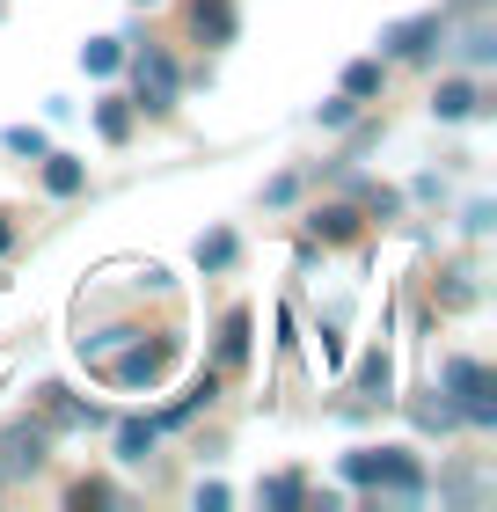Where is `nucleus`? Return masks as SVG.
I'll list each match as a JSON object with an SVG mask.
<instances>
[{"instance_id": "f257e3e1", "label": "nucleus", "mask_w": 497, "mask_h": 512, "mask_svg": "<svg viewBox=\"0 0 497 512\" xmlns=\"http://www.w3.org/2000/svg\"><path fill=\"white\" fill-rule=\"evenodd\" d=\"M344 476L366 483V491H388V498H402V505L424 498V461H417L410 447H351V454H344Z\"/></svg>"}, {"instance_id": "f03ea898", "label": "nucleus", "mask_w": 497, "mask_h": 512, "mask_svg": "<svg viewBox=\"0 0 497 512\" xmlns=\"http://www.w3.org/2000/svg\"><path fill=\"white\" fill-rule=\"evenodd\" d=\"M490 366L483 359H446V395H454V417L461 425H476V432H490L497 425V403H490Z\"/></svg>"}, {"instance_id": "7ed1b4c3", "label": "nucleus", "mask_w": 497, "mask_h": 512, "mask_svg": "<svg viewBox=\"0 0 497 512\" xmlns=\"http://www.w3.org/2000/svg\"><path fill=\"white\" fill-rule=\"evenodd\" d=\"M132 74H139V110H147V118H169V110H176V59L169 52H139L132 59Z\"/></svg>"}, {"instance_id": "20e7f679", "label": "nucleus", "mask_w": 497, "mask_h": 512, "mask_svg": "<svg viewBox=\"0 0 497 512\" xmlns=\"http://www.w3.org/2000/svg\"><path fill=\"white\" fill-rule=\"evenodd\" d=\"M169 359H176V337L132 344V352H117V359H110V381H117V388H154L161 374H169Z\"/></svg>"}, {"instance_id": "39448f33", "label": "nucleus", "mask_w": 497, "mask_h": 512, "mask_svg": "<svg viewBox=\"0 0 497 512\" xmlns=\"http://www.w3.org/2000/svg\"><path fill=\"white\" fill-rule=\"evenodd\" d=\"M432 44H446V15H410V22H388L381 30L388 59H432Z\"/></svg>"}, {"instance_id": "423d86ee", "label": "nucleus", "mask_w": 497, "mask_h": 512, "mask_svg": "<svg viewBox=\"0 0 497 512\" xmlns=\"http://www.w3.org/2000/svg\"><path fill=\"white\" fill-rule=\"evenodd\" d=\"M44 461H52V432H44V425H30V417H22V425L0 432V469L30 476V469H44Z\"/></svg>"}, {"instance_id": "0eeeda50", "label": "nucleus", "mask_w": 497, "mask_h": 512, "mask_svg": "<svg viewBox=\"0 0 497 512\" xmlns=\"http://www.w3.org/2000/svg\"><path fill=\"white\" fill-rule=\"evenodd\" d=\"M476 110H483V88H476V81H439V96H432V118L461 125V118H476Z\"/></svg>"}, {"instance_id": "6e6552de", "label": "nucleus", "mask_w": 497, "mask_h": 512, "mask_svg": "<svg viewBox=\"0 0 497 512\" xmlns=\"http://www.w3.org/2000/svg\"><path fill=\"white\" fill-rule=\"evenodd\" d=\"M191 30L205 44H227L234 37V0H191Z\"/></svg>"}, {"instance_id": "1a4fd4ad", "label": "nucleus", "mask_w": 497, "mask_h": 512, "mask_svg": "<svg viewBox=\"0 0 497 512\" xmlns=\"http://www.w3.org/2000/svg\"><path fill=\"white\" fill-rule=\"evenodd\" d=\"M44 410H52V425H66V432H88V425H103V410H96V403H74L66 388H44Z\"/></svg>"}, {"instance_id": "9d476101", "label": "nucleus", "mask_w": 497, "mask_h": 512, "mask_svg": "<svg viewBox=\"0 0 497 512\" xmlns=\"http://www.w3.org/2000/svg\"><path fill=\"white\" fill-rule=\"evenodd\" d=\"M212 395H220V374H198V381H191V395H176V403L161 410L154 425H191V417H198V410L212 403Z\"/></svg>"}, {"instance_id": "9b49d317", "label": "nucleus", "mask_w": 497, "mask_h": 512, "mask_svg": "<svg viewBox=\"0 0 497 512\" xmlns=\"http://www.w3.org/2000/svg\"><path fill=\"white\" fill-rule=\"evenodd\" d=\"M37 161H44V191H52V198H74V191H81V183H88L74 154H52V147H44Z\"/></svg>"}, {"instance_id": "f8f14e48", "label": "nucleus", "mask_w": 497, "mask_h": 512, "mask_svg": "<svg viewBox=\"0 0 497 512\" xmlns=\"http://www.w3.org/2000/svg\"><path fill=\"white\" fill-rule=\"evenodd\" d=\"M154 439H161L154 417H125V425H117V461H147Z\"/></svg>"}, {"instance_id": "ddd939ff", "label": "nucleus", "mask_w": 497, "mask_h": 512, "mask_svg": "<svg viewBox=\"0 0 497 512\" xmlns=\"http://www.w3.org/2000/svg\"><path fill=\"white\" fill-rule=\"evenodd\" d=\"M359 395H366V403H388V395H395V366H388V352H366V366H359Z\"/></svg>"}, {"instance_id": "4468645a", "label": "nucleus", "mask_w": 497, "mask_h": 512, "mask_svg": "<svg viewBox=\"0 0 497 512\" xmlns=\"http://www.w3.org/2000/svg\"><path fill=\"white\" fill-rule=\"evenodd\" d=\"M249 359V308H234L220 322V366H242Z\"/></svg>"}, {"instance_id": "2eb2a0df", "label": "nucleus", "mask_w": 497, "mask_h": 512, "mask_svg": "<svg viewBox=\"0 0 497 512\" xmlns=\"http://www.w3.org/2000/svg\"><path fill=\"white\" fill-rule=\"evenodd\" d=\"M307 227H315L322 242H351V235H359V213H351V205H322Z\"/></svg>"}, {"instance_id": "dca6fc26", "label": "nucleus", "mask_w": 497, "mask_h": 512, "mask_svg": "<svg viewBox=\"0 0 497 512\" xmlns=\"http://www.w3.org/2000/svg\"><path fill=\"white\" fill-rule=\"evenodd\" d=\"M96 132L110 139V147H117V139H132V103L125 96H103L96 103Z\"/></svg>"}, {"instance_id": "f3484780", "label": "nucleus", "mask_w": 497, "mask_h": 512, "mask_svg": "<svg viewBox=\"0 0 497 512\" xmlns=\"http://www.w3.org/2000/svg\"><path fill=\"white\" fill-rule=\"evenodd\" d=\"M344 96H351V103H373V96H381V59L344 66Z\"/></svg>"}, {"instance_id": "a211bd4d", "label": "nucleus", "mask_w": 497, "mask_h": 512, "mask_svg": "<svg viewBox=\"0 0 497 512\" xmlns=\"http://www.w3.org/2000/svg\"><path fill=\"white\" fill-rule=\"evenodd\" d=\"M81 66H88V74H117V66H125V37H96L81 52Z\"/></svg>"}, {"instance_id": "6ab92c4d", "label": "nucleus", "mask_w": 497, "mask_h": 512, "mask_svg": "<svg viewBox=\"0 0 497 512\" xmlns=\"http://www.w3.org/2000/svg\"><path fill=\"white\" fill-rule=\"evenodd\" d=\"M234 249H242L234 235H205V242H198V271H227V264H234Z\"/></svg>"}, {"instance_id": "aec40b11", "label": "nucleus", "mask_w": 497, "mask_h": 512, "mask_svg": "<svg viewBox=\"0 0 497 512\" xmlns=\"http://www.w3.org/2000/svg\"><path fill=\"white\" fill-rule=\"evenodd\" d=\"M461 59H468V66H490V59H497V30H483V22H476V30L461 37Z\"/></svg>"}, {"instance_id": "412c9836", "label": "nucleus", "mask_w": 497, "mask_h": 512, "mask_svg": "<svg viewBox=\"0 0 497 512\" xmlns=\"http://www.w3.org/2000/svg\"><path fill=\"white\" fill-rule=\"evenodd\" d=\"M0 147H8V154H30V161H37V154H44V132H37V125H8V132H0Z\"/></svg>"}, {"instance_id": "4be33fe9", "label": "nucleus", "mask_w": 497, "mask_h": 512, "mask_svg": "<svg viewBox=\"0 0 497 512\" xmlns=\"http://www.w3.org/2000/svg\"><path fill=\"white\" fill-rule=\"evenodd\" d=\"M300 498H307V483H300V476H271V483H264V505H286V512H293Z\"/></svg>"}, {"instance_id": "5701e85b", "label": "nucleus", "mask_w": 497, "mask_h": 512, "mask_svg": "<svg viewBox=\"0 0 497 512\" xmlns=\"http://www.w3.org/2000/svg\"><path fill=\"white\" fill-rule=\"evenodd\" d=\"M417 425L424 432H446V425H454V403H417Z\"/></svg>"}, {"instance_id": "b1692460", "label": "nucleus", "mask_w": 497, "mask_h": 512, "mask_svg": "<svg viewBox=\"0 0 497 512\" xmlns=\"http://www.w3.org/2000/svg\"><path fill=\"white\" fill-rule=\"evenodd\" d=\"M490 220H497V205H490V198L468 205V235H490Z\"/></svg>"}, {"instance_id": "393cba45", "label": "nucleus", "mask_w": 497, "mask_h": 512, "mask_svg": "<svg viewBox=\"0 0 497 512\" xmlns=\"http://www.w3.org/2000/svg\"><path fill=\"white\" fill-rule=\"evenodd\" d=\"M322 125H329V132L351 125V96H329V103H322Z\"/></svg>"}, {"instance_id": "a878e982", "label": "nucleus", "mask_w": 497, "mask_h": 512, "mask_svg": "<svg viewBox=\"0 0 497 512\" xmlns=\"http://www.w3.org/2000/svg\"><path fill=\"white\" fill-rule=\"evenodd\" d=\"M117 491H110V483H74V505H110Z\"/></svg>"}, {"instance_id": "bb28decb", "label": "nucleus", "mask_w": 497, "mask_h": 512, "mask_svg": "<svg viewBox=\"0 0 497 512\" xmlns=\"http://www.w3.org/2000/svg\"><path fill=\"white\" fill-rule=\"evenodd\" d=\"M8 242H15V235H8V220H0V249H8Z\"/></svg>"}, {"instance_id": "cd10ccee", "label": "nucleus", "mask_w": 497, "mask_h": 512, "mask_svg": "<svg viewBox=\"0 0 497 512\" xmlns=\"http://www.w3.org/2000/svg\"><path fill=\"white\" fill-rule=\"evenodd\" d=\"M139 8H154V0H139Z\"/></svg>"}]
</instances>
